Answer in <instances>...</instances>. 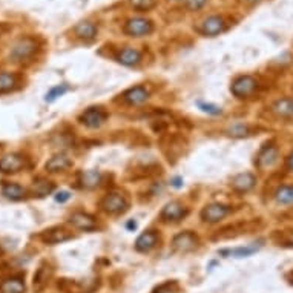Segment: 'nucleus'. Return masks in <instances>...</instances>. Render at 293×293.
Wrapping results in <instances>:
<instances>
[{
  "label": "nucleus",
  "mask_w": 293,
  "mask_h": 293,
  "mask_svg": "<svg viewBox=\"0 0 293 293\" xmlns=\"http://www.w3.org/2000/svg\"><path fill=\"white\" fill-rule=\"evenodd\" d=\"M71 166H72V161H71V158L68 155L57 154L53 158L48 160L45 167H46V170H50V172H62V170H65V169H68Z\"/></svg>",
  "instance_id": "aec40b11"
},
{
  "label": "nucleus",
  "mask_w": 293,
  "mask_h": 293,
  "mask_svg": "<svg viewBox=\"0 0 293 293\" xmlns=\"http://www.w3.org/2000/svg\"><path fill=\"white\" fill-rule=\"evenodd\" d=\"M100 207L109 215H120L128 209V200L125 195H121L118 192H112L102 200Z\"/></svg>",
  "instance_id": "20e7f679"
},
{
  "label": "nucleus",
  "mask_w": 293,
  "mask_h": 293,
  "mask_svg": "<svg viewBox=\"0 0 293 293\" xmlns=\"http://www.w3.org/2000/svg\"><path fill=\"white\" fill-rule=\"evenodd\" d=\"M279 158V151L275 144H265L264 148L259 151L256 157V167L264 170V169H270L278 163Z\"/></svg>",
  "instance_id": "1a4fd4ad"
},
{
  "label": "nucleus",
  "mask_w": 293,
  "mask_h": 293,
  "mask_svg": "<svg viewBox=\"0 0 293 293\" xmlns=\"http://www.w3.org/2000/svg\"><path fill=\"white\" fill-rule=\"evenodd\" d=\"M50 276H51V268H50V265H48L46 262H43L39 267L37 273L34 275V288L37 291H40L46 285V282H48V279H50Z\"/></svg>",
  "instance_id": "412c9836"
},
{
  "label": "nucleus",
  "mask_w": 293,
  "mask_h": 293,
  "mask_svg": "<svg viewBox=\"0 0 293 293\" xmlns=\"http://www.w3.org/2000/svg\"><path fill=\"white\" fill-rule=\"evenodd\" d=\"M53 189H54V184L51 181H48V180H43V178H39L33 184V193H34V197H45V195L51 193Z\"/></svg>",
  "instance_id": "a878e982"
},
{
  "label": "nucleus",
  "mask_w": 293,
  "mask_h": 293,
  "mask_svg": "<svg viewBox=\"0 0 293 293\" xmlns=\"http://www.w3.org/2000/svg\"><path fill=\"white\" fill-rule=\"evenodd\" d=\"M259 249V246L253 244V246H246V247H236V249H226L221 250V255L232 256V258H244V256H250Z\"/></svg>",
  "instance_id": "b1692460"
},
{
  "label": "nucleus",
  "mask_w": 293,
  "mask_h": 293,
  "mask_svg": "<svg viewBox=\"0 0 293 293\" xmlns=\"http://www.w3.org/2000/svg\"><path fill=\"white\" fill-rule=\"evenodd\" d=\"M285 167H287V170L293 172V152L287 157V160H285Z\"/></svg>",
  "instance_id": "c9c22d12"
},
{
  "label": "nucleus",
  "mask_w": 293,
  "mask_h": 293,
  "mask_svg": "<svg viewBox=\"0 0 293 293\" xmlns=\"http://www.w3.org/2000/svg\"><path fill=\"white\" fill-rule=\"evenodd\" d=\"M242 4H246V5H250V7H253V5H256V4H259L261 0H241Z\"/></svg>",
  "instance_id": "e433bc0d"
},
{
  "label": "nucleus",
  "mask_w": 293,
  "mask_h": 293,
  "mask_svg": "<svg viewBox=\"0 0 293 293\" xmlns=\"http://www.w3.org/2000/svg\"><path fill=\"white\" fill-rule=\"evenodd\" d=\"M80 183L86 189H92L95 186H99V183H100V172H97V170H86V172L82 174Z\"/></svg>",
  "instance_id": "bb28decb"
},
{
  "label": "nucleus",
  "mask_w": 293,
  "mask_h": 293,
  "mask_svg": "<svg viewBox=\"0 0 293 293\" xmlns=\"http://www.w3.org/2000/svg\"><path fill=\"white\" fill-rule=\"evenodd\" d=\"M186 215H187V209L181 203L170 201L163 207V210L160 213V218L163 219L164 223H178Z\"/></svg>",
  "instance_id": "9d476101"
},
{
  "label": "nucleus",
  "mask_w": 293,
  "mask_h": 293,
  "mask_svg": "<svg viewBox=\"0 0 293 293\" xmlns=\"http://www.w3.org/2000/svg\"><path fill=\"white\" fill-rule=\"evenodd\" d=\"M0 290L4 293H23L25 291V284L20 278H10L0 284Z\"/></svg>",
  "instance_id": "5701e85b"
},
{
  "label": "nucleus",
  "mask_w": 293,
  "mask_h": 293,
  "mask_svg": "<svg viewBox=\"0 0 293 293\" xmlns=\"http://www.w3.org/2000/svg\"><path fill=\"white\" fill-rule=\"evenodd\" d=\"M256 88H258V82L252 76H241L232 83L230 91L236 99H247V97L253 95Z\"/></svg>",
  "instance_id": "39448f33"
},
{
  "label": "nucleus",
  "mask_w": 293,
  "mask_h": 293,
  "mask_svg": "<svg viewBox=\"0 0 293 293\" xmlns=\"http://www.w3.org/2000/svg\"><path fill=\"white\" fill-rule=\"evenodd\" d=\"M281 246H287V247H293V230L290 232H284L281 235Z\"/></svg>",
  "instance_id": "473e14b6"
},
{
  "label": "nucleus",
  "mask_w": 293,
  "mask_h": 293,
  "mask_svg": "<svg viewBox=\"0 0 293 293\" xmlns=\"http://www.w3.org/2000/svg\"><path fill=\"white\" fill-rule=\"evenodd\" d=\"M17 79L10 72H0V92H10L16 88Z\"/></svg>",
  "instance_id": "cd10ccee"
},
{
  "label": "nucleus",
  "mask_w": 293,
  "mask_h": 293,
  "mask_svg": "<svg viewBox=\"0 0 293 293\" xmlns=\"http://www.w3.org/2000/svg\"><path fill=\"white\" fill-rule=\"evenodd\" d=\"M230 213V207L221 203H212L201 210V219L204 223H218Z\"/></svg>",
  "instance_id": "6e6552de"
},
{
  "label": "nucleus",
  "mask_w": 293,
  "mask_h": 293,
  "mask_svg": "<svg viewBox=\"0 0 293 293\" xmlns=\"http://www.w3.org/2000/svg\"><path fill=\"white\" fill-rule=\"evenodd\" d=\"M275 200L278 204H291L293 203V186L285 184L276 189Z\"/></svg>",
  "instance_id": "393cba45"
},
{
  "label": "nucleus",
  "mask_w": 293,
  "mask_h": 293,
  "mask_svg": "<svg viewBox=\"0 0 293 293\" xmlns=\"http://www.w3.org/2000/svg\"><path fill=\"white\" fill-rule=\"evenodd\" d=\"M27 164V160L19 154H10L4 158H0V172L4 174H14L19 172Z\"/></svg>",
  "instance_id": "f8f14e48"
},
{
  "label": "nucleus",
  "mask_w": 293,
  "mask_h": 293,
  "mask_svg": "<svg viewBox=\"0 0 293 293\" xmlns=\"http://www.w3.org/2000/svg\"><path fill=\"white\" fill-rule=\"evenodd\" d=\"M123 31L126 36H131V37H146V36L152 34L154 22L146 17H131L126 20Z\"/></svg>",
  "instance_id": "f257e3e1"
},
{
  "label": "nucleus",
  "mask_w": 293,
  "mask_h": 293,
  "mask_svg": "<svg viewBox=\"0 0 293 293\" xmlns=\"http://www.w3.org/2000/svg\"><path fill=\"white\" fill-rule=\"evenodd\" d=\"M121 97H123V102L126 105L138 106V105H143L149 99V91L141 85H137V86H132L128 91H125Z\"/></svg>",
  "instance_id": "9b49d317"
},
{
  "label": "nucleus",
  "mask_w": 293,
  "mask_h": 293,
  "mask_svg": "<svg viewBox=\"0 0 293 293\" xmlns=\"http://www.w3.org/2000/svg\"><path fill=\"white\" fill-rule=\"evenodd\" d=\"M72 235L65 230L63 227H54V229H50L46 230L43 235H42V239L46 242V244H60V242H65L68 239H71Z\"/></svg>",
  "instance_id": "6ab92c4d"
},
{
  "label": "nucleus",
  "mask_w": 293,
  "mask_h": 293,
  "mask_svg": "<svg viewBox=\"0 0 293 293\" xmlns=\"http://www.w3.org/2000/svg\"><path fill=\"white\" fill-rule=\"evenodd\" d=\"M2 193L5 195L7 198L17 201V200L25 198L27 190L23 189L20 184H16V183H8V184H5V186L2 187Z\"/></svg>",
  "instance_id": "4be33fe9"
},
{
  "label": "nucleus",
  "mask_w": 293,
  "mask_h": 293,
  "mask_svg": "<svg viewBox=\"0 0 293 293\" xmlns=\"http://www.w3.org/2000/svg\"><path fill=\"white\" fill-rule=\"evenodd\" d=\"M69 223L76 229L85 230V232H92L97 229V221L94 219V216L85 212H74L69 216Z\"/></svg>",
  "instance_id": "ddd939ff"
},
{
  "label": "nucleus",
  "mask_w": 293,
  "mask_h": 293,
  "mask_svg": "<svg viewBox=\"0 0 293 293\" xmlns=\"http://www.w3.org/2000/svg\"><path fill=\"white\" fill-rule=\"evenodd\" d=\"M115 60L123 66H137L141 60V53L135 50V48L126 46V48H121L117 53Z\"/></svg>",
  "instance_id": "dca6fc26"
},
{
  "label": "nucleus",
  "mask_w": 293,
  "mask_h": 293,
  "mask_svg": "<svg viewBox=\"0 0 293 293\" xmlns=\"http://www.w3.org/2000/svg\"><path fill=\"white\" fill-rule=\"evenodd\" d=\"M129 4L137 11H151L155 8L157 0H129Z\"/></svg>",
  "instance_id": "c85d7f7f"
},
{
  "label": "nucleus",
  "mask_w": 293,
  "mask_h": 293,
  "mask_svg": "<svg viewBox=\"0 0 293 293\" xmlns=\"http://www.w3.org/2000/svg\"><path fill=\"white\" fill-rule=\"evenodd\" d=\"M172 2H184V0H172Z\"/></svg>",
  "instance_id": "58836bf2"
},
{
  "label": "nucleus",
  "mask_w": 293,
  "mask_h": 293,
  "mask_svg": "<svg viewBox=\"0 0 293 293\" xmlns=\"http://www.w3.org/2000/svg\"><path fill=\"white\" fill-rule=\"evenodd\" d=\"M158 241V235L155 230H146L144 233H141L137 241H135V249L138 252H149L151 249L155 247V244Z\"/></svg>",
  "instance_id": "f3484780"
},
{
  "label": "nucleus",
  "mask_w": 293,
  "mask_h": 293,
  "mask_svg": "<svg viewBox=\"0 0 293 293\" xmlns=\"http://www.w3.org/2000/svg\"><path fill=\"white\" fill-rule=\"evenodd\" d=\"M74 34L77 39L83 40V42H92L95 40L97 34H99V28L94 22L91 20H83L80 23H77L74 28Z\"/></svg>",
  "instance_id": "2eb2a0df"
},
{
  "label": "nucleus",
  "mask_w": 293,
  "mask_h": 293,
  "mask_svg": "<svg viewBox=\"0 0 293 293\" xmlns=\"http://www.w3.org/2000/svg\"><path fill=\"white\" fill-rule=\"evenodd\" d=\"M256 184V178L253 174L250 172H244V174H238L236 177L232 178V189L238 193H246L249 190H252Z\"/></svg>",
  "instance_id": "4468645a"
},
{
  "label": "nucleus",
  "mask_w": 293,
  "mask_h": 293,
  "mask_svg": "<svg viewBox=\"0 0 293 293\" xmlns=\"http://www.w3.org/2000/svg\"><path fill=\"white\" fill-rule=\"evenodd\" d=\"M69 198H71L69 192H60V193L56 195V201H59V203H65V201H68Z\"/></svg>",
  "instance_id": "f704fd0d"
},
{
  "label": "nucleus",
  "mask_w": 293,
  "mask_h": 293,
  "mask_svg": "<svg viewBox=\"0 0 293 293\" xmlns=\"http://www.w3.org/2000/svg\"><path fill=\"white\" fill-rule=\"evenodd\" d=\"M200 108L204 111V112H209V114H221V108H218V106H212V105H204V103H200Z\"/></svg>",
  "instance_id": "72a5a7b5"
},
{
  "label": "nucleus",
  "mask_w": 293,
  "mask_h": 293,
  "mask_svg": "<svg viewBox=\"0 0 293 293\" xmlns=\"http://www.w3.org/2000/svg\"><path fill=\"white\" fill-rule=\"evenodd\" d=\"M270 111L279 117V118H290L293 117V97H284V99H279L276 100Z\"/></svg>",
  "instance_id": "a211bd4d"
},
{
  "label": "nucleus",
  "mask_w": 293,
  "mask_h": 293,
  "mask_svg": "<svg viewBox=\"0 0 293 293\" xmlns=\"http://www.w3.org/2000/svg\"><path fill=\"white\" fill-rule=\"evenodd\" d=\"M206 4L207 0H184V5L189 11H200Z\"/></svg>",
  "instance_id": "2f4dec72"
},
{
  "label": "nucleus",
  "mask_w": 293,
  "mask_h": 293,
  "mask_svg": "<svg viewBox=\"0 0 293 293\" xmlns=\"http://www.w3.org/2000/svg\"><path fill=\"white\" fill-rule=\"evenodd\" d=\"M68 86L66 85H59L56 88H53L50 92L46 94V102H54L56 99H59V97H62L65 92H68Z\"/></svg>",
  "instance_id": "c756f323"
},
{
  "label": "nucleus",
  "mask_w": 293,
  "mask_h": 293,
  "mask_svg": "<svg viewBox=\"0 0 293 293\" xmlns=\"http://www.w3.org/2000/svg\"><path fill=\"white\" fill-rule=\"evenodd\" d=\"M229 132L233 137H244V135L249 134V126L247 125H242V123H236V125L230 126Z\"/></svg>",
  "instance_id": "7c9ffc66"
},
{
  "label": "nucleus",
  "mask_w": 293,
  "mask_h": 293,
  "mask_svg": "<svg viewBox=\"0 0 293 293\" xmlns=\"http://www.w3.org/2000/svg\"><path fill=\"white\" fill-rule=\"evenodd\" d=\"M108 118V112L100 108V106H92V108H88L82 115H80V123L85 125L86 128H91V129H97L100 128Z\"/></svg>",
  "instance_id": "423d86ee"
},
{
  "label": "nucleus",
  "mask_w": 293,
  "mask_h": 293,
  "mask_svg": "<svg viewBox=\"0 0 293 293\" xmlns=\"http://www.w3.org/2000/svg\"><path fill=\"white\" fill-rule=\"evenodd\" d=\"M198 244V238L193 232L186 230L178 233L174 239H172V252L175 253H187L192 252Z\"/></svg>",
  "instance_id": "0eeeda50"
},
{
  "label": "nucleus",
  "mask_w": 293,
  "mask_h": 293,
  "mask_svg": "<svg viewBox=\"0 0 293 293\" xmlns=\"http://www.w3.org/2000/svg\"><path fill=\"white\" fill-rule=\"evenodd\" d=\"M36 51H37V42L34 39H31V37H25V39L17 40L13 45L10 57L14 62H22V60L30 59Z\"/></svg>",
  "instance_id": "7ed1b4c3"
},
{
  "label": "nucleus",
  "mask_w": 293,
  "mask_h": 293,
  "mask_svg": "<svg viewBox=\"0 0 293 293\" xmlns=\"http://www.w3.org/2000/svg\"><path fill=\"white\" fill-rule=\"evenodd\" d=\"M287 279H288L290 284H293V272H290V273L287 275Z\"/></svg>",
  "instance_id": "4c0bfd02"
},
{
  "label": "nucleus",
  "mask_w": 293,
  "mask_h": 293,
  "mask_svg": "<svg viewBox=\"0 0 293 293\" xmlns=\"http://www.w3.org/2000/svg\"><path fill=\"white\" fill-rule=\"evenodd\" d=\"M227 30V23L223 16H207L197 28V31L204 36V37H216L219 34H223Z\"/></svg>",
  "instance_id": "f03ea898"
}]
</instances>
